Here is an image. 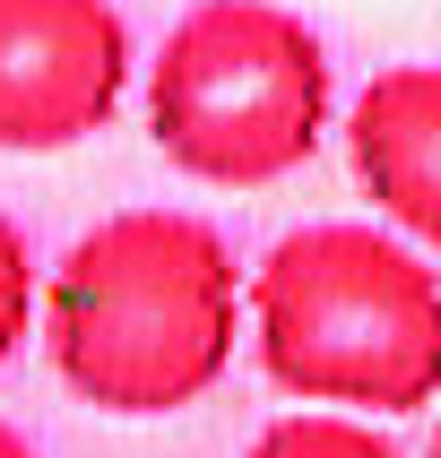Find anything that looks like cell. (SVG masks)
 I'll return each instance as SVG.
<instances>
[{
  "mask_svg": "<svg viewBox=\"0 0 441 458\" xmlns=\"http://www.w3.org/2000/svg\"><path fill=\"white\" fill-rule=\"evenodd\" d=\"M242 337L233 251L208 216L122 208L61 251L44 285L52 372L104 415H182L225 381Z\"/></svg>",
  "mask_w": 441,
  "mask_h": 458,
  "instance_id": "6da1fadb",
  "label": "cell"
},
{
  "mask_svg": "<svg viewBox=\"0 0 441 458\" xmlns=\"http://www.w3.org/2000/svg\"><path fill=\"white\" fill-rule=\"evenodd\" d=\"M259 372L337 415H424L441 389V277L389 225H294L251 268Z\"/></svg>",
  "mask_w": 441,
  "mask_h": 458,
  "instance_id": "7a4b0ae2",
  "label": "cell"
},
{
  "mask_svg": "<svg viewBox=\"0 0 441 458\" xmlns=\"http://www.w3.org/2000/svg\"><path fill=\"white\" fill-rule=\"evenodd\" d=\"M329 130V52L285 0H191L148 70V139L216 191L311 165Z\"/></svg>",
  "mask_w": 441,
  "mask_h": 458,
  "instance_id": "3957f363",
  "label": "cell"
},
{
  "mask_svg": "<svg viewBox=\"0 0 441 458\" xmlns=\"http://www.w3.org/2000/svg\"><path fill=\"white\" fill-rule=\"evenodd\" d=\"M130 87V26L113 0H0V148L52 156L96 139Z\"/></svg>",
  "mask_w": 441,
  "mask_h": 458,
  "instance_id": "277c9868",
  "label": "cell"
},
{
  "mask_svg": "<svg viewBox=\"0 0 441 458\" xmlns=\"http://www.w3.org/2000/svg\"><path fill=\"white\" fill-rule=\"evenodd\" d=\"M346 156H355L372 208L389 233L433 242L441 233V70L433 61H398L355 96L346 122Z\"/></svg>",
  "mask_w": 441,
  "mask_h": 458,
  "instance_id": "5b68a950",
  "label": "cell"
},
{
  "mask_svg": "<svg viewBox=\"0 0 441 458\" xmlns=\"http://www.w3.org/2000/svg\"><path fill=\"white\" fill-rule=\"evenodd\" d=\"M251 458H407V450H398L372 415L303 407V415H277V424L251 441Z\"/></svg>",
  "mask_w": 441,
  "mask_h": 458,
  "instance_id": "8992f818",
  "label": "cell"
},
{
  "mask_svg": "<svg viewBox=\"0 0 441 458\" xmlns=\"http://www.w3.org/2000/svg\"><path fill=\"white\" fill-rule=\"evenodd\" d=\"M26 320H35V259H26V233L0 216V372L26 346Z\"/></svg>",
  "mask_w": 441,
  "mask_h": 458,
  "instance_id": "52a82bcc",
  "label": "cell"
},
{
  "mask_svg": "<svg viewBox=\"0 0 441 458\" xmlns=\"http://www.w3.org/2000/svg\"><path fill=\"white\" fill-rule=\"evenodd\" d=\"M0 458H35V441H26L18 424H0Z\"/></svg>",
  "mask_w": 441,
  "mask_h": 458,
  "instance_id": "ba28073f",
  "label": "cell"
}]
</instances>
